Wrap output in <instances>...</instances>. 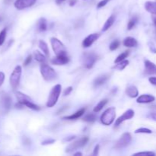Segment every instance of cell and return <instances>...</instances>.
<instances>
[{
	"label": "cell",
	"mask_w": 156,
	"mask_h": 156,
	"mask_svg": "<svg viewBox=\"0 0 156 156\" xmlns=\"http://www.w3.org/2000/svg\"><path fill=\"white\" fill-rule=\"evenodd\" d=\"M61 90H62V86L61 85H56L53 88H52L51 91L50 93V96L47 100V106L48 108H52L54 106L58 101L59 95H60Z\"/></svg>",
	"instance_id": "6da1fadb"
},
{
	"label": "cell",
	"mask_w": 156,
	"mask_h": 156,
	"mask_svg": "<svg viewBox=\"0 0 156 156\" xmlns=\"http://www.w3.org/2000/svg\"><path fill=\"white\" fill-rule=\"evenodd\" d=\"M116 117V109L115 108H110L107 109L101 116V122L104 125L109 126L112 124Z\"/></svg>",
	"instance_id": "7a4b0ae2"
},
{
	"label": "cell",
	"mask_w": 156,
	"mask_h": 156,
	"mask_svg": "<svg viewBox=\"0 0 156 156\" xmlns=\"http://www.w3.org/2000/svg\"><path fill=\"white\" fill-rule=\"evenodd\" d=\"M41 73L42 75V77L46 81H52L56 78V73L52 67L48 66L47 64L41 63Z\"/></svg>",
	"instance_id": "3957f363"
},
{
	"label": "cell",
	"mask_w": 156,
	"mask_h": 156,
	"mask_svg": "<svg viewBox=\"0 0 156 156\" xmlns=\"http://www.w3.org/2000/svg\"><path fill=\"white\" fill-rule=\"evenodd\" d=\"M52 48L56 53V56H66L67 51L64 44L56 37H52L50 39Z\"/></svg>",
	"instance_id": "277c9868"
},
{
	"label": "cell",
	"mask_w": 156,
	"mask_h": 156,
	"mask_svg": "<svg viewBox=\"0 0 156 156\" xmlns=\"http://www.w3.org/2000/svg\"><path fill=\"white\" fill-rule=\"evenodd\" d=\"M21 73H22V69L20 66H17L13 70L12 73L11 74L10 79H9V82H10L11 86L13 89H16L17 87L18 86L21 79Z\"/></svg>",
	"instance_id": "5b68a950"
},
{
	"label": "cell",
	"mask_w": 156,
	"mask_h": 156,
	"mask_svg": "<svg viewBox=\"0 0 156 156\" xmlns=\"http://www.w3.org/2000/svg\"><path fill=\"white\" fill-rule=\"evenodd\" d=\"M98 59L97 55L93 53H86L82 56V63L87 69H91Z\"/></svg>",
	"instance_id": "8992f818"
},
{
	"label": "cell",
	"mask_w": 156,
	"mask_h": 156,
	"mask_svg": "<svg viewBox=\"0 0 156 156\" xmlns=\"http://www.w3.org/2000/svg\"><path fill=\"white\" fill-rule=\"evenodd\" d=\"M88 142V138L87 136L82 137V138L79 139V140H76L74 143H71L70 145H69L68 147L66 149V152L69 153V152H73V151H76L77 149H80V148L83 147L85 145L87 144V143Z\"/></svg>",
	"instance_id": "52a82bcc"
},
{
	"label": "cell",
	"mask_w": 156,
	"mask_h": 156,
	"mask_svg": "<svg viewBox=\"0 0 156 156\" xmlns=\"http://www.w3.org/2000/svg\"><path fill=\"white\" fill-rule=\"evenodd\" d=\"M131 141H132V136H131L130 133H125L119 139V140L117 142L115 146H114V148L116 149H123V148L129 146Z\"/></svg>",
	"instance_id": "ba28073f"
},
{
	"label": "cell",
	"mask_w": 156,
	"mask_h": 156,
	"mask_svg": "<svg viewBox=\"0 0 156 156\" xmlns=\"http://www.w3.org/2000/svg\"><path fill=\"white\" fill-rule=\"evenodd\" d=\"M12 105V98L6 93L2 92L0 94V108L4 112H7Z\"/></svg>",
	"instance_id": "9c48e42d"
},
{
	"label": "cell",
	"mask_w": 156,
	"mask_h": 156,
	"mask_svg": "<svg viewBox=\"0 0 156 156\" xmlns=\"http://www.w3.org/2000/svg\"><path fill=\"white\" fill-rule=\"evenodd\" d=\"M36 2V0H16L15 2V7L18 10L30 7Z\"/></svg>",
	"instance_id": "30bf717a"
},
{
	"label": "cell",
	"mask_w": 156,
	"mask_h": 156,
	"mask_svg": "<svg viewBox=\"0 0 156 156\" xmlns=\"http://www.w3.org/2000/svg\"><path fill=\"white\" fill-rule=\"evenodd\" d=\"M133 117H134V111H133V110L131 109L127 110V111H126L123 115L120 116V117L116 120L115 126H118L119 125L121 124V123H123V122H124L125 120H129V119L133 118Z\"/></svg>",
	"instance_id": "8fae6325"
},
{
	"label": "cell",
	"mask_w": 156,
	"mask_h": 156,
	"mask_svg": "<svg viewBox=\"0 0 156 156\" xmlns=\"http://www.w3.org/2000/svg\"><path fill=\"white\" fill-rule=\"evenodd\" d=\"M99 37L98 34H91L88 35L86 38H85L82 42V46L85 48L87 47H89L94 44V42L95 41H97Z\"/></svg>",
	"instance_id": "7c38bea8"
},
{
	"label": "cell",
	"mask_w": 156,
	"mask_h": 156,
	"mask_svg": "<svg viewBox=\"0 0 156 156\" xmlns=\"http://www.w3.org/2000/svg\"><path fill=\"white\" fill-rule=\"evenodd\" d=\"M145 72L146 74L156 75V65L149 60L145 61Z\"/></svg>",
	"instance_id": "4fadbf2b"
},
{
	"label": "cell",
	"mask_w": 156,
	"mask_h": 156,
	"mask_svg": "<svg viewBox=\"0 0 156 156\" xmlns=\"http://www.w3.org/2000/svg\"><path fill=\"white\" fill-rule=\"evenodd\" d=\"M69 61V59L67 57V56H56V57L52 59L51 62L54 65L60 66L68 63Z\"/></svg>",
	"instance_id": "5bb4252c"
},
{
	"label": "cell",
	"mask_w": 156,
	"mask_h": 156,
	"mask_svg": "<svg viewBox=\"0 0 156 156\" xmlns=\"http://www.w3.org/2000/svg\"><path fill=\"white\" fill-rule=\"evenodd\" d=\"M155 97L151 94H143L137 98L136 101L140 104H148L155 101Z\"/></svg>",
	"instance_id": "9a60e30c"
},
{
	"label": "cell",
	"mask_w": 156,
	"mask_h": 156,
	"mask_svg": "<svg viewBox=\"0 0 156 156\" xmlns=\"http://www.w3.org/2000/svg\"><path fill=\"white\" fill-rule=\"evenodd\" d=\"M126 93L129 97L134 98H136L139 95V91L138 89L136 86L134 85H130V86L128 87L126 90Z\"/></svg>",
	"instance_id": "2e32d148"
},
{
	"label": "cell",
	"mask_w": 156,
	"mask_h": 156,
	"mask_svg": "<svg viewBox=\"0 0 156 156\" xmlns=\"http://www.w3.org/2000/svg\"><path fill=\"white\" fill-rule=\"evenodd\" d=\"M108 78H109V76H108V75H102V76H98V77L96 78L95 80L94 81V86L98 87L104 85V84L107 82Z\"/></svg>",
	"instance_id": "e0dca14e"
},
{
	"label": "cell",
	"mask_w": 156,
	"mask_h": 156,
	"mask_svg": "<svg viewBox=\"0 0 156 156\" xmlns=\"http://www.w3.org/2000/svg\"><path fill=\"white\" fill-rule=\"evenodd\" d=\"M145 9L149 13L156 15V2H146L145 4Z\"/></svg>",
	"instance_id": "ac0fdd59"
},
{
	"label": "cell",
	"mask_w": 156,
	"mask_h": 156,
	"mask_svg": "<svg viewBox=\"0 0 156 156\" xmlns=\"http://www.w3.org/2000/svg\"><path fill=\"white\" fill-rule=\"evenodd\" d=\"M138 42H137L136 40L133 37H128L125 38L124 41H123V45L125 47H136Z\"/></svg>",
	"instance_id": "d6986e66"
},
{
	"label": "cell",
	"mask_w": 156,
	"mask_h": 156,
	"mask_svg": "<svg viewBox=\"0 0 156 156\" xmlns=\"http://www.w3.org/2000/svg\"><path fill=\"white\" fill-rule=\"evenodd\" d=\"M85 108H82V109L79 110V111H78L77 112H76L75 114H72V115L66 116V117H62V119H66V120H76V119H78L79 118V117H82V116L85 114Z\"/></svg>",
	"instance_id": "ffe728a7"
},
{
	"label": "cell",
	"mask_w": 156,
	"mask_h": 156,
	"mask_svg": "<svg viewBox=\"0 0 156 156\" xmlns=\"http://www.w3.org/2000/svg\"><path fill=\"white\" fill-rule=\"evenodd\" d=\"M114 21H115V16L114 15H111L109 17L108 20L106 21V22L104 24L103 27H102V31H107L111 26L114 24Z\"/></svg>",
	"instance_id": "44dd1931"
},
{
	"label": "cell",
	"mask_w": 156,
	"mask_h": 156,
	"mask_svg": "<svg viewBox=\"0 0 156 156\" xmlns=\"http://www.w3.org/2000/svg\"><path fill=\"white\" fill-rule=\"evenodd\" d=\"M22 105H24V106H26L27 108H30V109L34 110V111H40V110H41V108H40L38 105H35L34 103H33L31 99H30V100L25 101L23 102Z\"/></svg>",
	"instance_id": "7402d4cb"
},
{
	"label": "cell",
	"mask_w": 156,
	"mask_h": 156,
	"mask_svg": "<svg viewBox=\"0 0 156 156\" xmlns=\"http://www.w3.org/2000/svg\"><path fill=\"white\" fill-rule=\"evenodd\" d=\"M37 27H38V30H39L40 31H45V30H47V20L44 18H41V19L38 21Z\"/></svg>",
	"instance_id": "603a6c76"
},
{
	"label": "cell",
	"mask_w": 156,
	"mask_h": 156,
	"mask_svg": "<svg viewBox=\"0 0 156 156\" xmlns=\"http://www.w3.org/2000/svg\"><path fill=\"white\" fill-rule=\"evenodd\" d=\"M116 64H117V65L114 66V69H117V70H123L128 65H129V61L124 59V60L117 62V63Z\"/></svg>",
	"instance_id": "cb8c5ba5"
},
{
	"label": "cell",
	"mask_w": 156,
	"mask_h": 156,
	"mask_svg": "<svg viewBox=\"0 0 156 156\" xmlns=\"http://www.w3.org/2000/svg\"><path fill=\"white\" fill-rule=\"evenodd\" d=\"M34 58L37 62H41V63H44V62H46V57L44 55H43L42 53H40L38 50H36L34 53Z\"/></svg>",
	"instance_id": "d4e9b609"
},
{
	"label": "cell",
	"mask_w": 156,
	"mask_h": 156,
	"mask_svg": "<svg viewBox=\"0 0 156 156\" xmlns=\"http://www.w3.org/2000/svg\"><path fill=\"white\" fill-rule=\"evenodd\" d=\"M108 101V99H104V100L101 101L99 102V103L95 107H94V112H99V111H101V110L103 109L104 107L107 105Z\"/></svg>",
	"instance_id": "484cf974"
},
{
	"label": "cell",
	"mask_w": 156,
	"mask_h": 156,
	"mask_svg": "<svg viewBox=\"0 0 156 156\" xmlns=\"http://www.w3.org/2000/svg\"><path fill=\"white\" fill-rule=\"evenodd\" d=\"M39 47L41 50L44 53V54L48 56L49 55V49L47 44L44 42V41H39Z\"/></svg>",
	"instance_id": "4316f807"
},
{
	"label": "cell",
	"mask_w": 156,
	"mask_h": 156,
	"mask_svg": "<svg viewBox=\"0 0 156 156\" xmlns=\"http://www.w3.org/2000/svg\"><path fill=\"white\" fill-rule=\"evenodd\" d=\"M129 50H126V51L123 52V53H122L121 54H120L118 56H117V59H116L115 61H114V62H115V63H117V62L124 60V59L129 56Z\"/></svg>",
	"instance_id": "83f0119b"
},
{
	"label": "cell",
	"mask_w": 156,
	"mask_h": 156,
	"mask_svg": "<svg viewBox=\"0 0 156 156\" xmlns=\"http://www.w3.org/2000/svg\"><path fill=\"white\" fill-rule=\"evenodd\" d=\"M97 120V117L95 114H89L88 115L85 116L83 118V120L85 122H88V123H93Z\"/></svg>",
	"instance_id": "f1b7e54d"
},
{
	"label": "cell",
	"mask_w": 156,
	"mask_h": 156,
	"mask_svg": "<svg viewBox=\"0 0 156 156\" xmlns=\"http://www.w3.org/2000/svg\"><path fill=\"white\" fill-rule=\"evenodd\" d=\"M6 34H7V28L5 27L0 32V46L4 44L6 38Z\"/></svg>",
	"instance_id": "f546056e"
},
{
	"label": "cell",
	"mask_w": 156,
	"mask_h": 156,
	"mask_svg": "<svg viewBox=\"0 0 156 156\" xmlns=\"http://www.w3.org/2000/svg\"><path fill=\"white\" fill-rule=\"evenodd\" d=\"M136 134L138 133H146V134H151L152 133V131L151 129H148V128H145V127H142L140 128V129H137L136 130H135Z\"/></svg>",
	"instance_id": "4dcf8cb0"
},
{
	"label": "cell",
	"mask_w": 156,
	"mask_h": 156,
	"mask_svg": "<svg viewBox=\"0 0 156 156\" xmlns=\"http://www.w3.org/2000/svg\"><path fill=\"white\" fill-rule=\"evenodd\" d=\"M119 46H120V41H119L118 40H115V41H114L111 44H110L109 48L111 51H114V50H117V49L118 48Z\"/></svg>",
	"instance_id": "1f68e13d"
},
{
	"label": "cell",
	"mask_w": 156,
	"mask_h": 156,
	"mask_svg": "<svg viewBox=\"0 0 156 156\" xmlns=\"http://www.w3.org/2000/svg\"><path fill=\"white\" fill-rule=\"evenodd\" d=\"M136 22H137L136 18H135V17H134V18H131V19L129 20V23H128V26H127L128 30H131V29L133 28V27L136 25Z\"/></svg>",
	"instance_id": "d6a6232c"
},
{
	"label": "cell",
	"mask_w": 156,
	"mask_h": 156,
	"mask_svg": "<svg viewBox=\"0 0 156 156\" xmlns=\"http://www.w3.org/2000/svg\"><path fill=\"white\" fill-rule=\"evenodd\" d=\"M133 155H146V156H155V153L152 152H142L135 153Z\"/></svg>",
	"instance_id": "836d02e7"
},
{
	"label": "cell",
	"mask_w": 156,
	"mask_h": 156,
	"mask_svg": "<svg viewBox=\"0 0 156 156\" xmlns=\"http://www.w3.org/2000/svg\"><path fill=\"white\" fill-rule=\"evenodd\" d=\"M53 143H55V140H53V139H48V140H45L44 142H42L41 144L43 146H46V145L53 144Z\"/></svg>",
	"instance_id": "e575fe53"
},
{
	"label": "cell",
	"mask_w": 156,
	"mask_h": 156,
	"mask_svg": "<svg viewBox=\"0 0 156 156\" xmlns=\"http://www.w3.org/2000/svg\"><path fill=\"white\" fill-rule=\"evenodd\" d=\"M109 1H110V0H102V1H101L100 2H98V4L97 7L98 8L104 7V6H105L107 4H108V2Z\"/></svg>",
	"instance_id": "d590c367"
},
{
	"label": "cell",
	"mask_w": 156,
	"mask_h": 156,
	"mask_svg": "<svg viewBox=\"0 0 156 156\" xmlns=\"http://www.w3.org/2000/svg\"><path fill=\"white\" fill-rule=\"evenodd\" d=\"M149 47L150 50L152 51V53H156V47L155 46V44L152 42H149Z\"/></svg>",
	"instance_id": "8d00e7d4"
},
{
	"label": "cell",
	"mask_w": 156,
	"mask_h": 156,
	"mask_svg": "<svg viewBox=\"0 0 156 156\" xmlns=\"http://www.w3.org/2000/svg\"><path fill=\"white\" fill-rule=\"evenodd\" d=\"M32 60V56L31 55H29L28 56H27V58H26L25 61L24 62V66H26L29 65V64L30 63V62H31Z\"/></svg>",
	"instance_id": "74e56055"
},
{
	"label": "cell",
	"mask_w": 156,
	"mask_h": 156,
	"mask_svg": "<svg viewBox=\"0 0 156 156\" xmlns=\"http://www.w3.org/2000/svg\"><path fill=\"white\" fill-rule=\"evenodd\" d=\"M5 74L2 73V72H0V87L2 86V85L3 84L5 81Z\"/></svg>",
	"instance_id": "f35d334b"
},
{
	"label": "cell",
	"mask_w": 156,
	"mask_h": 156,
	"mask_svg": "<svg viewBox=\"0 0 156 156\" xmlns=\"http://www.w3.org/2000/svg\"><path fill=\"white\" fill-rule=\"evenodd\" d=\"M73 87H69V88H67L65 90V91H64V95L65 96L69 95V94L73 91Z\"/></svg>",
	"instance_id": "ab89813d"
},
{
	"label": "cell",
	"mask_w": 156,
	"mask_h": 156,
	"mask_svg": "<svg viewBox=\"0 0 156 156\" xmlns=\"http://www.w3.org/2000/svg\"><path fill=\"white\" fill-rule=\"evenodd\" d=\"M149 81L151 84L156 85V77H150L149 79Z\"/></svg>",
	"instance_id": "60d3db41"
},
{
	"label": "cell",
	"mask_w": 156,
	"mask_h": 156,
	"mask_svg": "<svg viewBox=\"0 0 156 156\" xmlns=\"http://www.w3.org/2000/svg\"><path fill=\"white\" fill-rule=\"evenodd\" d=\"M149 117H150L152 119H153L154 120H156V110H155L154 111H152V113H150Z\"/></svg>",
	"instance_id": "b9f144b4"
},
{
	"label": "cell",
	"mask_w": 156,
	"mask_h": 156,
	"mask_svg": "<svg viewBox=\"0 0 156 156\" xmlns=\"http://www.w3.org/2000/svg\"><path fill=\"white\" fill-rule=\"evenodd\" d=\"M98 151H99V145H97V146L94 147V152H93V155H98Z\"/></svg>",
	"instance_id": "7bdbcfd3"
},
{
	"label": "cell",
	"mask_w": 156,
	"mask_h": 156,
	"mask_svg": "<svg viewBox=\"0 0 156 156\" xmlns=\"http://www.w3.org/2000/svg\"><path fill=\"white\" fill-rule=\"evenodd\" d=\"M78 0H70L69 2V5L70 6H73L75 5L76 4V2H77Z\"/></svg>",
	"instance_id": "ee69618b"
},
{
	"label": "cell",
	"mask_w": 156,
	"mask_h": 156,
	"mask_svg": "<svg viewBox=\"0 0 156 156\" xmlns=\"http://www.w3.org/2000/svg\"><path fill=\"white\" fill-rule=\"evenodd\" d=\"M64 1H66V0H56V3L57 5H59V4H61L62 2H63Z\"/></svg>",
	"instance_id": "f6af8a7d"
},
{
	"label": "cell",
	"mask_w": 156,
	"mask_h": 156,
	"mask_svg": "<svg viewBox=\"0 0 156 156\" xmlns=\"http://www.w3.org/2000/svg\"><path fill=\"white\" fill-rule=\"evenodd\" d=\"M75 138H76V136H73L69 137V139H66V141H70V140H73V139H75Z\"/></svg>",
	"instance_id": "bcb514c9"
},
{
	"label": "cell",
	"mask_w": 156,
	"mask_h": 156,
	"mask_svg": "<svg viewBox=\"0 0 156 156\" xmlns=\"http://www.w3.org/2000/svg\"><path fill=\"white\" fill-rule=\"evenodd\" d=\"M74 155H82V154L81 152H76V153L74 154Z\"/></svg>",
	"instance_id": "7dc6e473"
},
{
	"label": "cell",
	"mask_w": 156,
	"mask_h": 156,
	"mask_svg": "<svg viewBox=\"0 0 156 156\" xmlns=\"http://www.w3.org/2000/svg\"><path fill=\"white\" fill-rule=\"evenodd\" d=\"M154 24H155V25H156V18H155V19H154Z\"/></svg>",
	"instance_id": "c3c4849f"
}]
</instances>
